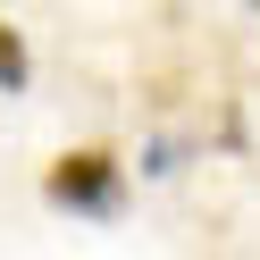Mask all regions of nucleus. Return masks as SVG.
<instances>
[{"mask_svg":"<svg viewBox=\"0 0 260 260\" xmlns=\"http://www.w3.org/2000/svg\"><path fill=\"white\" fill-rule=\"evenodd\" d=\"M42 202L76 210V218H118L126 210V159L109 143H68V151L42 168Z\"/></svg>","mask_w":260,"mask_h":260,"instance_id":"1","label":"nucleus"},{"mask_svg":"<svg viewBox=\"0 0 260 260\" xmlns=\"http://www.w3.org/2000/svg\"><path fill=\"white\" fill-rule=\"evenodd\" d=\"M34 84V51H25V34L9 17H0V92H25Z\"/></svg>","mask_w":260,"mask_h":260,"instance_id":"2","label":"nucleus"}]
</instances>
